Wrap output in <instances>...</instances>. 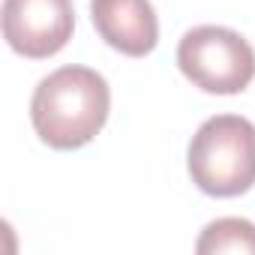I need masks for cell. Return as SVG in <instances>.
Masks as SVG:
<instances>
[{"label":"cell","instance_id":"1","mask_svg":"<svg viewBox=\"0 0 255 255\" xmlns=\"http://www.w3.org/2000/svg\"><path fill=\"white\" fill-rule=\"evenodd\" d=\"M111 87L90 66H60L45 75L30 99V120L51 150H78L90 144L108 120Z\"/></svg>","mask_w":255,"mask_h":255},{"label":"cell","instance_id":"2","mask_svg":"<svg viewBox=\"0 0 255 255\" xmlns=\"http://www.w3.org/2000/svg\"><path fill=\"white\" fill-rule=\"evenodd\" d=\"M192 183L213 198H237L255 186V123L240 114L204 120L186 150Z\"/></svg>","mask_w":255,"mask_h":255},{"label":"cell","instance_id":"3","mask_svg":"<svg viewBox=\"0 0 255 255\" xmlns=\"http://www.w3.org/2000/svg\"><path fill=\"white\" fill-rule=\"evenodd\" d=\"M177 66L198 90L234 96L255 78V48L231 27L201 24L183 33L177 45Z\"/></svg>","mask_w":255,"mask_h":255},{"label":"cell","instance_id":"4","mask_svg":"<svg viewBox=\"0 0 255 255\" xmlns=\"http://www.w3.org/2000/svg\"><path fill=\"white\" fill-rule=\"evenodd\" d=\"M72 0H3V39L21 57H54L72 39Z\"/></svg>","mask_w":255,"mask_h":255},{"label":"cell","instance_id":"5","mask_svg":"<svg viewBox=\"0 0 255 255\" xmlns=\"http://www.w3.org/2000/svg\"><path fill=\"white\" fill-rule=\"evenodd\" d=\"M90 21L102 42L126 57H147L159 42L150 0H90Z\"/></svg>","mask_w":255,"mask_h":255},{"label":"cell","instance_id":"6","mask_svg":"<svg viewBox=\"0 0 255 255\" xmlns=\"http://www.w3.org/2000/svg\"><path fill=\"white\" fill-rule=\"evenodd\" d=\"M198 255H216V252H243V255H255V225L249 219L240 216H222L213 219L198 243H195Z\"/></svg>","mask_w":255,"mask_h":255}]
</instances>
